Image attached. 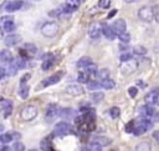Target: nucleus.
Wrapping results in <instances>:
<instances>
[{
	"label": "nucleus",
	"instance_id": "f257e3e1",
	"mask_svg": "<svg viewBox=\"0 0 159 151\" xmlns=\"http://www.w3.org/2000/svg\"><path fill=\"white\" fill-rule=\"evenodd\" d=\"M37 112H39V110L35 105H26L20 111V116H21V119L24 121H31L37 116Z\"/></svg>",
	"mask_w": 159,
	"mask_h": 151
},
{
	"label": "nucleus",
	"instance_id": "f03ea898",
	"mask_svg": "<svg viewBox=\"0 0 159 151\" xmlns=\"http://www.w3.org/2000/svg\"><path fill=\"white\" fill-rule=\"evenodd\" d=\"M58 33V24L55 23V21H49V23H45L42 26H41V34L46 37H52L55 36L56 34Z\"/></svg>",
	"mask_w": 159,
	"mask_h": 151
},
{
	"label": "nucleus",
	"instance_id": "7ed1b4c3",
	"mask_svg": "<svg viewBox=\"0 0 159 151\" xmlns=\"http://www.w3.org/2000/svg\"><path fill=\"white\" fill-rule=\"evenodd\" d=\"M138 17L141 19L142 21H144V23H150L154 19L153 9L149 8V6H142L141 9L138 10Z\"/></svg>",
	"mask_w": 159,
	"mask_h": 151
},
{
	"label": "nucleus",
	"instance_id": "20e7f679",
	"mask_svg": "<svg viewBox=\"0 0 159 151\" xmlns=\"http://www.w3.org/2000/svg\"><path fill=\"white\" fill-rule=\"evenodd\" d=\"M25 5V3L23 0H11V1H6L3 4V10H6L9 13H14V11H17L20 9H23V6Z\"/></svg>",
	"mask_w": 159,
	"mask_h": 151
},
{
	"label": "nucleus",
	"instance_id": "39448f33",
	"mask_svg": "<svg viewBox=\"0 0 159 151\" xmlns=\"http://www.w3.org/2000/svg\"><path fill=\"white\" fill-rule=\"evenodd\" d=\"M70 133H71V126H70V124H67L65 121L58 122L53 129V134L57 136H65V135H68Z\"/></svg>",
	"mask_w": 159,
	"mask_h": 151
},
{
	"label": "nucleus",
	"instance_id": "423d86ee",
	"mask_svg": "<svg viewBox=\"0 0 159 151\" xmlns=\"http://www.w3.org/2000/svg\"><path fill=\"white\" fill-rule=\"evenodd\" d=\"M137 69H138V63L135 60H133V59H131L128 61H123V65L121 66V71L124 75L133 74Z\"/></svg>",
	"mask_w": 159,
	"mask_h": 151
},
{
	"label": "nucleus",
	"instance_id": "0eeeda50",
	"mask_svg": "<svg viewBox=\"0 0 159 151\" xmlns=\"http://www.w3.org/2000/svg\"><path fill=\"white\" fill-rule=\"evenodd\" d=\"M101 34H103V31H102V24L93 23V24L90 25V28H88V36L91 37V39H93V40L99 39Z\"/></svg>",
	"mask_w": 159,
	"mask_h": 151
},
{
	"label": "nucleus",
	"instance_id": "6e6552de",
	"mask_svg": "<svg viewBox=\"0 0 159 151\" xmlns=\"http://www.w3.org/2000/svg\"><path fill=\"white\" fill-rule=\"evenodd\" d=\"M58 107L55 105V104H51L47 106V110H46V115H45V120L47 122H52L57 116H58Z\"/></svg>",
	"mask_w": 159,
	"mask_h": 151
},
{
	"label": "nucleus",
	"instance_id": "1a4fd4ad",
	"mask_svg": "<svg viewBox=\"0 0 159 151\" xmlns=\"http://www.w3.org/2000/svg\"><path fill=\"white\" fill-rule=\"evenodd\" d=\"M66 92L70 94L71 96H80L85 92V89L81 86V83L78 84H71L66 87Z\"/></svg>",
	"mask_w": 159,
	"mask_h": 151
},
{
	"label": "nucleus",
	"instance_id": "9d476101",
	"mask_svg": "<svg viewBox=\"0 0 159 151\" xmlns=\"http://www.w3.org/2000/svg\"><path fill=\"white\" fill-rule=\"evenodd\" d=\"M62 75H64V72H62V71H61V72H56V74L51 75L50 78L45 79V80H44V81L41 83V87H46V86H50V85H55V84L60 83V80L62 79Z\"/></svg>",
	"mask_w": 159,
	"mask_h": 151
},
{
	"label": "nucleus",
	"instance_id": "9b49d317",
	"mask_svg": "<svg viewBox=\"0 0 159 151\" xmlns=\"http://www.w3.org/2000/svg\"><path fill=\"white\" fill-rule=\"evenodd\" d=\"M21 36H20L19 34H9L5 39H4V44L6 45V46H15V45H17V44H20L21 43Z\"/></svg>",
	"mask_w": 159,
	"mask_h": 151
},
{
	"label": "nucleus",
	"instance_id": "f8f14e48",
	"mask_svg": "<svg viewBox=\"0 0 159 151\" xmlns=\"http://www.w3.org/2000/svg\"><path fill=\"white\" fill-rule=\"evenodd\" d=\"M112 26H113L114 31H116L117 35H118V34H122V33L126 31V29H127V23H126L124 19H117V20H114V23L112 24Z\"/></svg>",
	"mask_w": 159,
	"mask_h": 151
},
{
	"label": "nucleus",
	"instance_id": "ddd939ff",
	"mask_svg": "<svg viewBox=\"0 0 159 151\" xmlns=\"http://www.w3.org/2000/svg\"><path fill=\"white\" fill-rule=\"evenodd\" d=\"M102 31H103V35L107 37L108 40L112 41V40L116 39V34H117V33L114 31V29H113L112 25L109 26L108 24H105V23H103V24H102Z\"/></svg>",
	"mask_w": 159,
	"mask_h": 151
},
{
	"label": "nucleus",
	"instance_id": "4468645a",
	"mask_svg": "<svg viewBox=\"0 0 159 151\" xmlns=\"http://www.w3.org/2000/svg\"><path fill=\"white\" fill-rule=\"evenodd\" d=\"M139 112H141V115H142L143 117H150V116L154 115V112H155V111H154V107H153L152 105L147 104V105H144V106L141 107Z\"/></svg>",
	"mask_w": 159,
	"mask_h": 151
},
{
	"label": "nucleus",
	"instance_id": "2eb2a0df",
	"mask_svg": "<svg viewBox=\"0 0 159 151\" xmlns=\"http://www.w3.org/2000/svg\"><path fill=\"white\" fill-rule=\"evenodd\" d=\"M91 142H96V144L101 145V146L103 147V146L109 145V144L112 142V140L108 139L107 136H93V137L91 139Z\"/></svg>",
	"mask_w": 159,
	"mask_h": 151
},
{
	"label": "nucleus",
	"instance_id": "dca6fc26",
	"mask_svg": "<svg viewBox=\"0 0 159 151\" xmlns=\"http://www.w3.org/2000/svg\"><path fill=\"white\" fill-rule=\"evenodd\" d=\"M0 60H1L3 64H9V63L14 61L13 54H11L9 50H6V49L1 50V52H0Z\"/></svg>",
	"mask_w": 159,
	"mask_h": 151
},
{
	"label": "nucleus",
	"instance_id": "f3484780",
	"mask_svg": "<svg viewBox=\"0 0 159 151\" xmlns=\"http://www.w3.org/2000/svg\"><path fill=\"white\" fill-rule=\"evenodd\" d=\"M75 115H76V111L73 109H70V107H64V109L58 110V116H61L64 119H68V117H72Z\"/></svg>",
	"mask_w": 159,
	"mask_h": 151
},
{
	"label": "nucleus",
	"instance_id": "a211bd4d",
	"mask_svg": "<svg viewBox=\"0 0 159 151\" xmlns=\"http://www.w3.org/2000/svg\"><path fill=\"white\" fill-rule=\"evenodd\" d=\"M29 92H30V87L27 86L26 83H21L20 84V87H19V95L21 96V99H27L29 96Z\"/></svg>",
	"mask_w": 159,
	"mask_h": 151
},
{
	"label": "nucleus",
	"instance_id": "6ab92c4d",
	"mask_svg": "<svg viewBox=\"0 0 159 151\" xmlns=\"http://www.w3.org/2000/svg\"><path fill=\"white\" fill-rule=\"evenodd\" d=\"M5 67H6L8 76H14V75H16V72H17V70H19V66H17V64H16L15 60L11 61V63H9L8 66H5Z\"/></svg>",
	"mask_w": 159,
	"mask_h": 151
},
{
	"label": "nucleus",
	"instance_id": "aec40b11",
	"mask_svg": "<svg viewBox=\"0 0 159 151\" xmlns=\"http://www.w3.org/2000/svg\"><path fill=\"white\" fill-rule=\"evenodd\" d=\"M1 26H3V30H4L5 33H9V34H11V33H14V31L16 30V25H15L14 20H11V21H6V23H3Z\"/></svg>",
	"mask_w": 159,
	"mask_h": 151
},
{
	"label": "nucleus",
	"instance_id": "412c9836",
	"mask_svg": "<svg viewBox=\"0 0 159 151\" xmlns=\"http://www.w3.org/2000/svg\"><path fill=\"white\" fill-rule=\"evenodd\" d=\"M23 50H24L25 52H27L29 55H34V54H36L37 48H36V45L32 44V43H26V44H24Z\"/></svg>",
	"mask_w": 159,
	"mask_h": 151
},
{
	"label": "nucleus",
	"instance_id": "4be33fe9",
	"mask_svg": "<svg viewBox=\"0 0 159 151\" xmlns=\"http://www.w3.org/2000/svg\"><path fill=\"white\" fill-rule=\"evenodd\" d=\"M91 63H92V59L90 58V56H82V58L77 61V64H76V65H77V67H78V69H80V67H83V69H85V67H86V66H88Z\"/></svg>",
	"mask_w": 159,
	"mask_h": 151
},
{
	"label": "nucleus",
	"instance_id": "5701e85b",
	"mask_svg": "<svg viewBox=\"0 0 159 151\" xmlns=\"http://www.w3.org/2000/svg\"><path fill=\"white\" fill-rule=\"evenodd\" d=\"M138 124L141 125V126L146 130V131H149V130L153 127V122L149 120V117H143V119H142L141 121H139Z\"/></svg>",
	"mask_w": 159,
	"mask_h": 151
},
{
	"label": "nucleus",
	"instance_id": "b1692460",
	"mask_svg": "<svg viewBox=\"0 0 159 151\" xmlns=\"http://www.w3.org/2000/svg\"><path fill=\"white\" fill-rule=\"evenodd\" d=\"M96 76H97V79H99V80H105V79H108L109 78V70L108 69H99L98 71H97V74H96Z\"/></svg>",
	"mask_w": 159,
	"mask_h": 151
},
{
	"label": "nucleus",
	"instance_id": "393cba45",
	"mask_svg": "<svg viewBox=\"0 0 159 151\" xmlns=\"http://www.w3.org/2000/svg\"><path fill=\"white\" fill-rule=\"evenodd\" d=\"M147 51H148L147 48L143 46V45H137V46L133 48V54L137 55V56H143V55L147 54Z\"/></svg>",
	"mask_w": 159,
	"mask_h": 151
},
{
	"label": "nucleus",
	"instance_id": "a878e982",
	"mask_svg": "<svg viewBox=\"0 0 159 151\" xmlns=\"http://www.w3.org/2000/svg\"><path fill=\"white\" fill-rule=\"evenodd\" d=\"M40 147H41L42 150H51L52 149V144H51V137L47 136L45 139H42L41 144H40Z\"/></svg>",
	"mask_w": 159,
	"mask_h": 151
},
{
	"label": "nucleus",
	"instance_id": "bb28decb",
	"mask_svg": "<svg viewBox=\"0 0 159 151\" xmlns=\"http://www.w3.org/2000/svg\"><path fill=\"white\" fill-rule=\"evenodd\" d=\"M135 150L149 151V150H152V145H150V142H148V141H142V142H139V144L135 146Z\"/></svg>",
	"mask_w": 159,
	"mask_h": 151
},
{
	"label": "nucleus",
	"instance_id": "cd10ccee",
	"mask_svg": "<svg viewBox=\"0 0 159 151\" xmlns=\"http://www.w3.org/2000/svg\"><path fill=\"white\" fill-rule=\"evenodd\" d=\"M116 86V83L112 80V79H105V80H102V87L103 89H106V90H112L113 87Z\"/></svg>",
	"mask_w": 159,
	"mask_h": 151
},
{
	"label": "nucleus",
	"instance_id": "c85d7f7f",
	"mask_svg": "<svg viewBox=\"0 0 159 151\" xmlns=\"http://www.w3.org/2000/svg\"><path fill=\"white\" fill-rule=\"evenodd\" d=\"M99 87H102V83H99L97 80H90L87 83V89L88 90H97Z\"/></svg>",
	"mask_w": 159,
	"mask_h": 151
},
{
	"label": "nucleus",
	"instance_id": "c756f323",
	"mask_svg": "<svg viewBox=\"0 0 159 151\" xmlns=\"http://www.w3.org/2000/svg\"><path fill=\"white\" fill-rule=\"evenodd\" d=\"M85 71H86L88 75H96V74H97V71H98V67H97V65H96V64L91 63L88 66H86V67H85Z\"/></svg>",
	"mask_w": 159,
	"mask_h": 151
},
{
	"label": "nucleus",
	"instance_id": "7c9ffc66",
	"mask_svg": "<svg viewBox=\"0 0 159 151\" xmlns=\"http://www.w3.org/2000/svg\"><path fill=\"white\" fill-rule=\"evenodd\" d=\"M77 81L81 83V84H87L88 83V74L85 71V72H78L77 75Z\"/></svg>",
	"mask_w": 159,
	"mask_h": 151
},
{
	"label": "nucleus",
	"instance_id": "2f4dec72",
	"mask_svg": "<svg viewBox=\"0 0 159 151\" xmlns=\"http://www.w3.org/2000/svg\"><path fill=\"white\" fill-rule=\"evenodd\" d=\"M155 98H157V94L150 91L149 94L146 95V102L149 104V105H153V104H155Z\"/></svg>",
	"mask_w": 159,
	"mask_h": 151
},
{
	"label": "nucleus",
	"instance_id": "473e14b6",
	"mask_svg": "<svg viewBox=\"0 0 159 151\" xmlns=\"http://www.w3.org/2000/svg\"><path fill=\"white\" fill-rule=\"evenodd\" d=\"M64 14H65V11H64L62 6H61V8H57V9H55V10H51V11L49 13V15L52 16V17H60L61 15H64Z\"/></svg>",
	"mask_w": 159,
	"mask_h": 151
},
{
	"label": "nucleus",
	"instance_id": "72a5a7b5",
	"mask_svg": "<svg viewBox=\"0 0 159 151\" xmlns=\"http://www.w3.org/2000/svg\"><path fill=\"white\" fill-rule=\"evenodd\" d=\"M13 139H14V135L10 134V133L9 134H1V135H0V141H1V144H8Z\"/></svg>",
	"mask_w": 159,
	"mask_h": 151
},
{
	"label": "nucleus",
	"instance_id": "f704fd0d",
	"mask_svg": "<svg viewBox=\"0 0 159 151\" xmlns=\"http://www.w3.org/2000/svg\"><path fill=\"white\" fill-rule=\"evenodd\" d=\"M103 99H105V94L103 92H94L93 95H92V101L96 102V104L101 102Z\"/></svg>",
	"mask_w": 159,
	"mask_h": 151
},
{
	"label": "nucleus",
	"instance_id": "c9c22d12",
	"mask_svg": "<svg viewBox=\"0 0 159 151\" xmlns=\"http://www.w3.org/2000/svg\"><path fill=\"white\" fill-rule=\"evenodd\" d=\"M118 39L121 40L123 44H126V43H129L131 41V34H128V33H122V34H118Z\"/></svg>",
	"mask_w": 159,
	"mask_h": 151
},
{
	"label": "nucleus",
	"instance_id": "e433bc0d",
	"mask_svg": "<svg viewBox=\"0 0 159 151\" xmlns=\"http://www.w3.org/2000/svg\"><path fill=\"white\" fill-rule=\"evenodd\" d=\"M109 114H111V116L113 119H117V117H119V115H121V110H119L118 106H113L109 110Z\"/></svg>",
	"mask_w": 159,
	"mask_h": 151
},
{
	"label": "nucleus",
	"instance_id": "4c0bfd02",
	"mask_svg": "<svg viewBox=\"0 0 159 151\" xmlns=\"http://www.w3.org/2000/svg\"><path fill=\"white\" fill-rule=\"evenodd\" d=\"M52 64H53V60H52V58H49V59H46V60L42 63V70H44V71H47V70H50V67H52Z\"/></svg>",
	"mask_w": 159,
	"mask_h": 151
},
{
	"label": "nucleus",
	"instance_id": "58836bf2",
	"mask_svg": "<svg viewBox=\"0 0 159 151\" xmlns=\"http://www.w3.org/2000/svg\"><path fill=\"white\" fill-rule=\"evenodd\" d=\"M0 106H1V110H4L6 107L13 106V101L9 100V99H1V101H0Z\"/></svg>",
	"mask_w": 159,
	"mask_h": 151
},
{
	"label": "nucleus",
	"instance_id": "ea45409f",
	"mask_svg": "<svg viewBox=\"0 0 159 151\" xmlns=\"http://www.w3.org/2000/svg\"><path fill=\"white\" fill-rule=\"evenodd\" d=\"M11 150H14V151H24V150H25V146H24V144L19 142V141H16V142H14V144H13Z\"/></svg>",
	"mask_w": 159,
	"mask_h": 151
},
{
	"label": "nucleus",
	"instance_id": "a19ab883",
	"mask_svg": "<svg viewBox=\"0 0 159 151\" xmlns=\"http://www.w3.org/2000/svg\"><path fill=\"white\" fill-rule=\"evenodd\" d=\"M131 59H133V55H132V52H123L121 56H119V60H121L122 63L123 61H128V60H131Z\"/></svg>",
	"mask_w": 159,
	"mask_h": 151
},
{
	"label": "nucleus",
	"instance_id": "79ce46f5",
	"mask_svg": "<svg viewBox=\"0 0 159 151\" xmlns=\"http://www.w3.org/2000/svg\"><path fill=\"white\" fill-rule=\"evenodd\" d=\"M80 3H81V0H66V1H65V4H67V5L75 8V9H78Z\"/></svg>",
	"mask_w": 159,
	"mask_h": 151
},
{
	"label": "nucleus",
	"instance_id": "37998d69",
	"mask_svg": "<svg viewBox=\"0 0 159 151\" xmlns=\"http://www.w3.org/2000/svg\"><path fill=\"white\" fill-rule=\"evenodd\" d=\"M98 6L102 8V9H108L111 6V0H99Z\"/></svg>",
	"mask_w": 159,
	"mask_h": 151
},
{
	"label": "nucleus",
	"instance_id": "c03bdc74",
	"mask_svg": "<svg viewBox=\"0 0 159 151\" xmlns=\"http://www.w3.org/2000/svg\"><path fill=\"white\" fill-rule=\"evenodd\" d=\"M153 9V15H154V20L157 23H159V5H154L152 6Z\"/></svg>",
	"mask_w": 159,
	"mask_h": 151
},
{
	"label": "nucleus",
	"instance_id": "a18cd8bd",
	"mask_svg": "<svg viewBox=\"0 0 159 151\" xmlns=\"http://www.w3.org/2000/svg\"><path fill=\"white\" fill-rule=\"evenodd\" d=\"M88 150H92V151H101L102 150V146L98 145L96 142H91L90 146H88Z\"/></svg>",
	"mask_w": 159,
	"mask_h": 151
},
{
	"label": "nucleus",
	"instance_id": "49530a36",
	"mask_svg": "<svg viewBox=\"0 0 159 151\" xmlns=\"http://www.w3.org/2000/svg\"><path fill=\"white\" fill-rule=\"evenodd\" d=\"M15 61H16L19 69H24V67H26V61H25L24 58H19V59H16Z\"/></svg>",
	"mask_w": 159,
	"mask_h": 151
},
{
	"label": "nucleus",
	"instance_id": "de8ad7c7",
	"mask_svg": "<svg viewBox=\"0 0 159 151\" xmlns=\"http://www.w3.org/2000/svg\"><path fill=\"white\" fill-rule=\"evenodd\" d=\"M137 94H138V89H137L135 86H131V87L128 89V95H129L131 98H135Z\"/></svg>",
	"mask_w": 159,
	"mask_h": 151
},
{
	"label": "nucleus",
	"instance_id": "09e8293b",
	"mask_svg": "<svg viewBox=\"0 0 159 151\" xmlns=\"http://www.w3.org/2000/svg\"><path fill=\"white\" fill-rule=\"evenodd\" d=\"M1 111H3V117L6 119V117H9V116L11 115V112H13V106L6 107V109H4V110H1Z\"/></svg>",
	"mask_w": 159,
	"mask_h": 151
},
{
	"label": "nucleus",
	"instance_id": "8fccbe9b",
	"mask_svg": "<svg viewBox=\"0 0 159 151\" xmlns=\"http://www.w3.org/2000/svg\"><path fill=\"white\" fill-rule=\"evenodd\" d=\"M133 125H134V121H131L129 124H127V126H126V131H127V133H133V130L135 127Z\"/></svg>",
	"mask_w": 159,
	"mask_h": 151
},
{
	"label": "nucleus",
	"instance_id": "3c124183",
	"mask_svg": "<svg viewBox=\"0 0 159 151\" xmlns=\"http://www.w3.org/2000/svg\"><path fill=\"white\" fill-rule=\"evenodd\" d=\"M11 20H14V16H11V15L1 16V24H3V23H6V21H11Z\"/></svg>",
	"mask_w": 159,
	"mask_h": 151
},
{
	"label": "nucleus",
	"instance_id": "603ef678",
	"mask_svg": "<svg viewBox=\"0 0 159 151\" xmlns=\"http://www.w3.org/2000/svg\"><path fill=\"white\" fill-rule=\"evenodd\" d=\"M30 78H31V75H30V74H25L24 76L21 78V80H20V84H21V83H26Z\"/></svg>",
	"mask_w": 159,
	"mask_h": 151
},
{
	"label": "nucleus",
	"instance_id": "864d4df0",
	"mask_svg": "<svg viewBox=\"0 0 159 151\" xmlns=\"http://www.w3.org/2000/svg\"><path fill=\"white\" fill-rule=\"evenodd\" d=\"M152 136H153V139H154V140H155V141H157V142L159 144V130L154 131V133H153V135H152Z\"/></svg>",
	"mask_w": 159,
	"mask_h": 151
},
{
	"label": "nucleus",
	"instance_id": "5fc2aeb1",
	"mask_svg": "<svg viewBox=\"0 0 159 151\" xmlns=\"http://www.w3.org/2000/svg\"><path fill=\"white\" fill-rule=\"evenodd\" d=\"M152 117H153V121H154V122H159V111L154 112V115H153Z\"/></svg>",
	"mask_w": 159,
	"mask_h": 151
},
{
	"label": "nucleus",
	"instance_id": "6e6d98bb",
	"mask_svg": "<svg viewBox=\"0 0 159 151\" xmlns=\"http://www.w3.org/2000/svg\"><path fill=\"white\" fill-rule=\"evenodd\" d=\"M116 14H117V10H116V9H113V10H112V11H111V13L107 15V17H108V19H111V17H113Z\"/></svg>",
	"mask_w": 159,
	"mask_h": 151
},
{
	"label": "nucleus",
	"instance_id": "4d7b16f0",
	"mask_svg": "<svg viewBox=\"0 0 159 151\" xmlns=\"http://www.w3.org/2000/svg\"><path fill=\"white\" fill-rule=\"evenodd\" d=\"M124 3H127V4H132V3H138L139 0H123Z\"/></svg>",
	"mask_w": 159,
	"mask_h": 151
},
{
	"label": "nucleus",
	"instance_id": "13d9d810",
	"mask_svg": "<svg viewBox=\"0 0 159 151\" xmlns=\"http://www.w3.org/2000/svg\"><path fill=\"white\" fill-rule=\"evenodd\" d=\"M1 150H3V151H8V150H10V147H9V146H6L5 144H3V146H1Z\"/></svg>",
	"mask_w": 159,
	"mask_h": 151
},
{
	"label": "nucleus",
	"instance_id": "bf43d9fd",
	"mask_svg": "<svg viewBox=\"0 0 159 151\" xmlns=\"http://www.w3.org/2000/svg\"><path fill=\"white\" fill-rule=\"evenodd\" d=\"M152 91H153V92H155L157 95H159V86H158V87H155V89H153Z\"/></svg>",
	"mask_w": 159,
	"mask_h": 151
},
{
	"label": "nucleus",
	"instance_id": "052dcab7",
	"mask_svg": "<svg viewBox=\"0 0 159 151\" xmlns=\"http://www.w3.org/2000/svg\"><path fill=\"white\" fill-rule=\"evenodd\" d=\"M154 105H159V95H157V98H155V104Z\"/></svg>",
	"mask_w": 159,
	"mask_h": 151
},
{
	"label": "nucleus",
	"instance_id": "680f3d73",
	"mask_svg": "<svg viewBox=\"0 0 159 151\" xmlns=\"http://www.w3.org/2000/svg\"><path fill=\"white\" fill-rule=\"evenodd\" d=\"M81 1H83V0H81Z\"/></svg>",
	"mask_w": 159,
	"mask_h": 151
}]
</instances>
